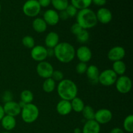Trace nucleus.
I'll use <instances>...</instances> for the list:
<instances>
[{
  "label": "nucleus",
  "instance_id": "f257e3e1",
  "mask_svg": "<svg viewBox=\"0 0 133 133\" xmlns=\"http://www.w3.org/2000/svg\"><path fill=\"white\" fill-rule=\"evenodd\" d=\"M57 91L61 99L71 101L77 96L78 88L73 81L68 79H64L58 83Z\"/></svg>",
  "mask_w": 133,
  "mask_h": 133
},
{
  "label": "nucleus",
  "instance_id": "f03ea898",
  "mask_svg": "<svg viewBox=\"0 0 133 133\" xmlns=\"http://www.w3.org/2000/svg\"><path fill=\"white\" fill-rule=\"evenodd\" d=\"M54 57L62 63H70L75 57V49L68 42L58 43L54 48Z\"/></svg>",
  "mask_w": 133,
  "mask_h": 133
},
{
  "label": "nucleus",
  "instance_id": "7ed1b4c3",
  "mask_svg": "<svg viewBox=\"0 0 133 133\" xmlns=\"http://www.w3.org/2000/svg\"><path fill=\"white\" fill-rule=\"evenodd\" d=\"M76 19L77 23L83 29L86 30L96 27L98 22L96 12L89 8L78 11L76 15Z\"/></svg>",
  "mask_w": 133,
  "mask_h": 133
},
{
  "label": "nucleus",
  "instance_id": "20e7f679",
  "mask_svg": "<svg viewBox=\"0 0 133 133\" xmlns=\"http://www.w3.org/2000/svg\"><path fill=\"white\" fill-rule=\"evenodd\" d=\"M21 117L25 123H32L38 118L40 111L36 105L33 103L26 104L21 110Z\"/></svg>",
  "mask_w": 133,
  "mask_h": 133
},
{
  "label": "nucleus",
  "instance_id": "39448f33",
  "mask_svg": "<svg viewBox=\"0 0 133 133\" xmlns=\"http://www.w3.org/2000/svg\"><path fill=\"white\" fill-rule=\"evenodd\" d=\"M41 8L37 0H27L23 4L22 10L25 16L34 18L38 15L41 10Z\"/></svg>",
  "mask_w": 133,
  "mask_h": 133
},
{
  "label": "nucleus",
  "instance_id": "423d86ee",
  "mask_svg": "<svg viewBox=\"0 0 133 133\" xmlns=\"http://www.w3.org/2000/svg\"><path fill=\"white\" fill-rule=\"evenodd\" d=\"M117 79L118 75L112 69H107L99 74L98 83L105 87H110L115 84Z\"/></svg>",
  "mask_w": 133,
  "mask_h": 133
},
{
  "label": "nucleus",
  "instance_id": "0eeeda50",
  "mask_svg": "<svg viewBox=\"0 0 133 133\" xmlns=\"http://www.w3.org/2000/svg\"><path fill=\"white\" fill-rule=\"evenodd\" d=\"M115 84L118 92L122 94H128L132 89V81L127 75H121L118 77Z\"/></svg>",
  "mask_w": 133,
  "mask_h": 133
},
{
  "label": "nucleus",
  "instance_id": "6e6552de",
  "mask_svg": "<svg viewBox=\"0 0 133 133\" xmlns=\"http://www.w3.org/2000/svg\"><path fill=\"white\" fill-rule=\"evenodd\" d=\"M54 69L49 62L44 61L38 62L36 66V73L40 77L43 79H48L51 77Z\"/></svg>",
  "mask_w": 133,
  "mask_h": 133
},
{
  "label": "nucleus",
  "instance_id": "1a4fd4ad",
  "mask_svg": "<svg viewBox=\"0 0 133 133\" xmlns=\"http://www.w3.org/2000/svg\"><path fill=\"white\" fill-rule=\"evenodd\" d=\"M112 112L107 109H101L95 112L94 119L99 125L109 123L112 119Z\"/></svg>",
  "mask_w": 133,
  "mask_h": 133
},
{
  "label": "nucleus",
  "instance_id": "9d476101",
  "mask_svg": "<svg viewBox=\"0 0 133 133\" xmlns=\"http://www.w3.org/2000/svg\"><path fill=\"white\" fill-rule=\"evenodd\" d=\"M31 57L36 62H42L48 58L47 48L41 45H35L31 49Z\"/></svg>",
  "mask_w": 133,
  "mask_h": 133
},
{
  "label": "nucleus",
  "instance_id": "9b49d317",
  "mask_svg": "<svg viewBox=\"0 0 133 133\" xmlns=\"http://www.w3.org/2000/svg\"><path fill=\"white\" fill-rule=\"evenodd\" d=\"M125 56V50L124 48L119 45L114 46L109 51L107 57L112 62L122 61Z\"/></svg>",
  "mask_w": 133,
  "mask_h": 133
},
{
  "label": "nucleus",
  "instance_id": "f8f14e48",
  "mask_svg": "<svg viewBox=\"0 0 133 133\" xmlns=\"http://www.w3.org/2000/svg\"><path fill=\"white\" fill-rule=\"evenodd\" d=\"M3 110L5 115L15 117L20 114L21 109L19 103L16 101H11L9 102L5 103L3 105Z\"/></svg>",
  "mask_w": 133,
  "mask_h": 133
},
{
  "label": "nucleus",
  "instance_id": "ddd939ff",
  "mask_svg": "<svg viewBox=\"0 0 133 133\" xmlns=\"http://www.w3.org/2000/svg\"><path fill=\"white\" fill-rule=\"evenodd\" d=\"M75 56H77L80 62L87 63L92 59V53L88 47L83 45L75 51Z\"/></svg>",
  "mask_w": 133,
  "mask_h": 133
},
{
  "label": "nucleus",
  "instance_id": "4468645a",
  "mask_svg": "<svg viewBox=\"0 0 133 133\" xmlns=\"http://www.w3.org/2000/svg\"><path fill=\"white\" fill-rule=\"evenodd\" d=\"M96 14L97 22L103 23V24H107L110 23L112 19V14L111 11L107 8L101 7L97 10Z\"/></svg>",
  "mask_w": 133,
  "mask_h": 133
},
{
  "label": "nucleus",
  "instance_id": "2eb2a0df",
  "mask_svg": "<svg viewBox=\"0 0 133 133\" xmlns=\"http://www.w3.org/2000/svg\"><path fill=\"white\" fill-rule=\"evenodd\" d=\"M43 19L48 25L54 26L58 24L60 19L58 13L53 9H48L44 12Z\"/></svg>",
  "mask_w": 133,
  "mask_h": 133
},
{
  "label": "nucleus",
  "instance_id": "dca6fc26",
  "mask_svg": "<svg viewBox=\"0 0 133 133\" xmlns=\"http://www.w3.org/2000/svg\"><path fill=\"white\" fill-rule=\"evenodd\" d=\"M56 109L58 114L61 116H67L72 111L70 101L64 99H61L58 101Z\"/></svg>",
  "mask_w": 133,
  "mask_h": 133
},
{
  "label": "nucleus",
  "instance_id": "f3484780",
  "mask_svg": "<svg viewBox=\"0 0 133 133\" xmlns=\"http://www.w3.org/2000/svg\"><path fill=\"white\" fill-rule=\"evenodd\" d=\"M101 126L95 119L85 122L82 129V133H99Z\"/></svg>",
  "mask_w": 133,
  "mask_h": 133
},
{
  "label": "nucleus",
  "instance_id": "a211bd4d",
  "mask_svg": "<svg viewBox=\"0 0 133 133\" xmlns=\"http://www.w3.org/2000/svg\"><path fill=\"white\" fill-rule=\"evenodd\" d=\"M59 43V35L55 32H49L45 38V45L47 48L54 49Z\"/></svg>",
  "mask_w": 133,
  "mask_h": 133
},
{
  "label": "nucleus",
  "instance_id": "6ab92c4d",
  "mask_svg": "<svg viewBox=\"0 0 133 133\" xmlns=\"http://www.w3.org/2000/svg\"><path fill=\"white\" fill-rule=\"evenodd\" d=\"M86 74H87V77H88V79H89L91 83H98V78L100 72L98 68L96 65L92 64L88 66Z\"/></svg>",
  "mask_w": 133,
  "mask_h": 133
},
{
  "label": "nucleus",
  "instance_id": "aec40b11",
  "mask_svg": "<svg viewBox=\"0 0 133 133\" xmlns=\"http://www.w3.org/2000/svg\"><path fill=\"white\" fill-rule=\"evenodd\" d=\"M1 126L6 131H10L14 129L16 125V120L15 117L5 115L1 120Z\"/></svg>",
  "mask_w": 133,
  "mask_h": 133
},
{
  "label": "nucleus",
  "instance_id": "412c9836",
  "mask_svg": "<svg viewBox=\"0 0 133 133\" xmlns=\"http://www.w3.org/2000/svg\"><path fill=\"white\" fill-rule=\"evenodd\" d=\"M32 27L35 32L38 33H42L46 31L48 25L43 18H36L32 21Z\"/></svg>",
  "mask_w": 133,
  "mask_h": 133
},
{
  "label": "nucleus",
  "instance_id": "4be33fe9",
  "mask_svg": "<svg viewBox=\"0 0 133 133\" xmlns=\"http://www.w3.org/2000/svg\"><path fill=\"white\" fill-rule=\"evenodd\" d=\"M126 65L123 61H118L114 62L112 64V70L117 75H123L126 71Z\"/></svg>",
  "mask_w": 133,
  "mask_h": 133
},
{
  "label": "nucleus",
  "instance_id": "5701e85b",
  "mask_svg": "<svg viewBox=\"0 0 133 133\" xmlns=\"http://www.w3.org/2000/svg\"><path fill=\"white\" fill-rule=\"evenodd\" d=\"M71 106L72 110H74L75 112H81L84 107V103L83 100L79 97H76L73 99L71 101Z\"/></svg>",
  "mask_w": 133,
  "mask_h": 133
},
{
  "label": "nucleus",
  "instance_id": "b1692460",
  "mask_svg": "<svg viewBox=\"0 0 133 133\" xmlns=\"http://www.w3.org/2000/svg\"><path fill=\"white\" fill-rule=\"evenodd\" d=\"M56 88V82L51 77L45 79L42 84V89L45 93H51Z\"/></svg>",
  "mask_w": 133,
  "mask_h": 133
},
{
  "label": "nucleus",
  "instance_id": "393cba45",
  "mask_svg": "<svg viewBox=\"0 0 133 133\" xmlns=\"http://www.w3.org/2000/svg\"><path fill=\"white\" fill-rule=\"evenodd\" d=\"M92 3V0H71V5L79 10L88 9Z\"/></svg>",
  "mask_w": 133,
  "mask_h": 133
},
{
  "label": "nucleus",
  "instance_id": "a878e982",
  "mask_svg": "<svg viewBox=\"0 0 133 133\" xmlns=\"http://www.w3.org/2000/svg\"><path fill=\"white\" fill-rule=\"evenodd\" d=\"M51 4H52L55 10L58 11L66 10L68 6V0H51Z\"/></svg>",
  "mask_w": 133,
  "mask_h": 133
},
{
  "label": "nucleus",
  "instance_id": "bb28decb",
  "mask_svg": "<svg viewBox=\"0 0 133 133\" xmlns=\"http://www.w3.org/2000/svg\"><path fill=\"white\" fill-rule=\"evenodd\" d=\"M81 112L84 118L87 121L94 119L95 111L93 108L90 105H85Z\"/></svg>",
  "mask_w": 133,
  "mask_h": 133
},
{
  "label": "nucleus",
  "instance_id": "cd10ccee",
  "mask_svg": "<svg viewBox=\"0 0 133 133\" xmlns=\"http://www.w3.org/2000/svg\"><path fill=\"white\" fill-rule=\"evenodd\" d=\"M20 99L21 101H23L24 103H32L34 99V95L31 91L29 90H25L21 92Z\"/></svg>",
  "mask_w": 133,
  "mask_h": 133
},
{
  "label": "nucleus",
  "instance_id": "c85d7f7f",
  "mask_svg": "<svg viewBox=\"0 0 133 133\" xmlns=\"http://www.w3.org/2000/svg\"><path fill=\"white\" fill-rule=\"evenodd\" d=\"M123 129L128 132H133V116L129 114L123 121Z\"/></svg>",
  "mask_w": 133,
  "mask_h": 133
},
{
  "label": "nucleus",
  "instance_id": "c756f323",
  "mask_svg": "<svg viewBox=\"0 0 133 133\" xmlns=\"http://www.w3.org/2000/svg\"><path fill=\"white\" fill-rule=\"evenodd\" d=\"M76 38L78 42L81 44H85L88 42L90 38V34L87 30L83 29L78 35H76Z\"/></svg>",
  "mask_w": 133,
  "mask_h": 133
},
{
  "label": "nucleus",
  "instance_id": "7c9ffc66",
  "mask_svg": "<svg viewBox=\"0 0 133 133\" xmlns=\"http://www.w3.org/2000/svg\"><path fill=\"white\" fill-rule=\"evenodd\" d=\"M22 43L24 47L28 49H32L35 46V41L33 37L31 36H25L22 38Z\"/></svg>",
  "mask_w": 133,
  "mask_h": 133
},
{
  "label": "nucleus",
  "instance_id": "2f4dec72",
  "mask_svg": "<svg viewBox=\"0 0 133 133\" xmlns=\"http://www.w3.org/2000/svg\"><path fill=\"white\" fill-rule=\"evenodd\" d=\"M87 68H88V66H87V63L80 62L77 64L76 67H75V70H76L77 74H84L87 71Z\"/></svg>",
  "mask_w": 133,
  "mask_h": 133
},
{
  "label": "nucleus",
  "instance_id": "473e14b6",
  "mask_svg": "<svg viewBox=\"0 0 133 133\" xmlns=\"http://www.w3.org/2000/svg\"><path fill=\"white\" fill-rule=\"evenodd\" d=\"M66 10V12H67L69 18H70V17L73 18V17L76 16L77 14V12H78L77 9L74 6V5H71H71H70V4H69L68 6H67V8H66V10Z\"/></svg>",
  "mask_w": 133,
  "mask_h": 133
},
{
  "label": "nucleus",
  "instance_id": "72a5a7b5",
  "mask_svg": "<svg viewBox=\"0 0 133 133\" xmlns=\"http://www.w3.org/2000/svg\"><path fill=\"white\" fill-rule=\"evenodd\" d=\"M51 78L55 81H61L64 79V74L60 70H54L52 74Z\"/></svg>",
  "mask_w": 133,
  "mask_h": 133
},
{
  "label": "nucleus",
  "instance_id": "f704fd0d",
  "mask_svg": "<svg viewBox=\"0 0 133 133\" xmlns=\"http://www.w3.org/2000/svg\"><path fill=\"white\" fill-rule=\"evenodd\" d=\"M13 98V94L11 92L7 90L5 91L2 95V101L4 103L9 102V101H12Z\"/></svg>",
  "mask_w": 133,
  "mask_h": 133
},
{
  "label": "nucleus",
  "instance_id": "c9c22d12",
  "mask_svg": "<svg viewBox=\"0 0 133 133\" xmlns=\"http://www.w3.org/2000/svg\"><path fill=\"white\" fill-rule=\"evenodd\" d=\"M83 29L76 22V23H74V24L71 25L70 31L72 32V34H74V35L76 36V35H78V34H79Z\"/></svg>",
  "mask_w": 133,
  "mask_h": 133
},
{
  "label": "nucleus",
  "instance_id": "e433bc0d",
  "mask_svg": "<svg viewBox=\"0 0 133 133\" xmlns=\"http://www.w3.org/2000/svg\"><path fill=\"white\" fill-rule=\"evenodd\" d=\"M58 16H59V19L61 20H67L69 18L67 12H66V10H62V11H60V12L58 13Z\"/></svg>",
  "mask_w": 133,
  "mask_h": 133
},
{
  "label": "nucleus",
  "instance_id": "4c0bfd02",
  "mask_svg": "<svg viewBox=\"0 0 133 133\" xmlns=\"http://www.w3.org/2000/svg\"><path fill=\"white\" fill-rule=\"evenodd\" d=\"M41 7H48L50 5L51 0H37Z\"/></svg>",
  "mask_w": 133,
  "mask_h": 133
},
{
  "label": "nucleus",
  "instance_id": "58836bf2",
  "mask_svg": "<svg viewBox=\"0 0 133 133\" xmlns=\"http://www.w3.org/2000/svg\"><path fill=\"white\" fill-rule=\"evenodd\" d=\"M94 5L99 6H103L107 3V0H92Z\"/></svg>",
  "mask_w": 133,
  "mask_h": 133
},
{
  "label": "nucleus",
  "instance_id": "ea45409f",
  "mask_svg": "<svg viewBox=\"0 0 133 133\" xmlns=\"http://www.w3.org/2000/svg\"><path fill=\"white\" fill-rule=\"evenodd\" d=\"M110 133H125L123 129L119 127H115L110 131Z\"/></svg>",
  "mask_w": 133,
  "mask_h": 133
},
{
  "label": "nucleus",
  "instance_id": "a19ab883",
  "mask_svg": "<svg viewBox=\"0 0 133 133\" xmlns=\"http://www.w3.org/2000/svg\"><path fill=\"white\" fill-rule=\"evenodd\" d=\"M47 55H48V57H54V49H52V48H47Z\"/></svg>",
  "mask_w": 133,
  "mask_h": 133
},
{
  "label": "nucleus",
  "instance_id": "79ce46f5",
  "mask_svg": "<svg viewBox=\"0 0 133 133\" xmlns=\"http://www.w3.org/2000/svg\"><path fill=\"white\" fill-rule=\"evenodd\" d=\"M5 115V114L3 110V106H1V105H0V122H1V120L2 119V118H3Z\"/></svg>",
  "mask_w": 133,
  "mask_h": 133
},
{
  "label": "nucleus",
  "instance_id": "37998d69",
  "mask_svg": "<svg viewBox=\"0 0 133 133\" xmlns=\"http://www.w3.org/2000/svg\"><path fill=\"white\" fill-rule=\"evenodd\" d=\"M74 133H82V130L80 128H75L74 131Z\"/></svg>",
  "mask_w": 133,
  "mask_h": 133
},
{
  "label": "nucleus",
  "instance_id": "c03bdc74",
  "mask_svg": "<svg viewBox=\"0 0 133 133\" xmlns=\"http://www.w3.org/2000/svg\"><path fill=\"white\" fill-rule=\"evenodd\" d=\"M1 133H10V132H8V131H5V132H1Z\"/></svg>",
  "mask_w": 133,
  "mask_h": 133
},
{
  "label": "nucleus",
  "instance_id": "a18cd8bd",
  "mask_svg": "<svg viewBox=\"0 0 133 133\" xmlns=\"http://www.w3.org/2000/svg\"><path fill=\"white\" fill-rule=\"evenodd\" d=\"M1 3H0V12H1Z\"/></svg>",
  "mask_w": 133,
  "mask_h": 133
},
{
  "label": "nucleus",
  "instance_id": "49530a36",
  "mask_svg": "<svg viewBox=\"0 0 133 133\" xmlns=\"http://www.w3.org/2000/svg\"><path fill=\"white\" fill-rule=\"evenodd\" d=\"M0 25H1V21H0Z\"/></svg>",
  "mask_w": 133,
  "mask_h": 133
}]
</instances>
